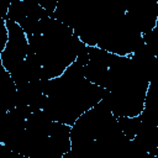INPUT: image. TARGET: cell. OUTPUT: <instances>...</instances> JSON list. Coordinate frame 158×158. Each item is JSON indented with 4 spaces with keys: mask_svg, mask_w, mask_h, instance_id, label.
<instances>
[{
    "mask_svg": "<svg viewBox=\"0 0 158 158\" xmlns=\"http://www.w3.org/2000/svg\"><path fill=\"white\" fill-rule=\"evenodd\" d=\"M0 158H28L21 153H17L15 151H11L6 146L0 143Z\"/></svg>",
    "mask_w": 158,
    "mask_h": 158,
    "instance_id": "cell-9",
    "label": "cell"
},
{
    "mask_svg": "<svg viewBox=\"0 0 158 158\" xmlns=\"http://www.w3.org/2000/svg\"><path fill=\"white\" fill-rule=\"evenodd\" d=\"M1 20L5 21L9 32V40L4 51L0 52V63L1 68L11 74L27 58L30 52V44L25 31L19 23L6 17Z\"/></svg>",
    "mask_w": 158,
    "mask_h": 158,
    "instance_id": "cell-4",
    "label": "cell"
},
{
    "mask_svg": "<svg viewBox=\"0 0 158 158\" xmlns=\"http://www.w3.org/2000/svg\"><path fill=\"white\" fill-rule=\"evenodd\" d=\"M42 85L47 96L43 112L52 121L70 127L84 112L99 104L109 91L90 83L84 77V67L78 62L70 64L60 77L43 80Z\"/></svg>",
    "mask_w": 158,
    "mask_h": 158,
    "instance_id": "cell-1",
    "label": "cell"
},
{
    "mask_svg": "<svg viewBox=\"0 0 158 158\" xmlns=\"http://www.w3.org/2000/svg\"><path fill=\"white\" fill-rule=\"evenodd\" d=\"M132 141L143 152H152L153 149L158 148V126L142 122L138 133Z\"/></svg>",
    "mask_w": 158,
    "mask_h": 158,
    "instance_id": "cell-7",
    "label": "cell"
},
{
    "mask_svg": "<svg viewBox=\"0 0 158 158\" xmlns=\"http://www.w3.org/2000/svg\"><path fill=\"white\" fill-rule=\"evenodd\" d=\"M156 28L158 30V19H157V25H156Z\"/></svg>",
    "mask_w": 158,
    "mask_h": 158,
    "instance_id": "cell-10",
    "label": "cell"
},
{
    "mask_svg": "<svg viewBox=\"0 0 158 158\" xmlns=\"http://www.w3.org/2000/svg\"><path fill=\"white\" fill-rule=\"evenodd\" d=\"M126 16L131 23L142 33H147L156 28L158 19V1L138 2L126 9Z\"/></svg>",
    "mask_w": 158,
    "mask_h": 158,
    "instance_id": "cell-5",
    "label": "cell"
},
{
    "mask_svg": "<svg viewBox=\"0 0 158 158\" xmlns=\"http://www.w3.org/2000/svg\"><path fill=\"white\" fill-rule=\"evenodd\" d=\"M117 122L118 126L122 131V133L128 138V139H133L136 137V135L139 131L141 127V117L139 116H135V117H117Z\"/></svg>",
    "mask_w": 158,
    "mask_h": 158,
    "instance_id": "cell-8",
    "label": "cell"
},
{
    "mask_svg": "<svg viewBox=\"0 0 158 158\" xmlns=\"http://www.w3.org/2000/svg\"><path fill=\"white\" fill-rule=\"evenodd\" d=\"M139 117L143 123L158 126V83H149L144 107Z\"/></svg>",
    "mask_w": 158,
    "mask_h": 158,
    "instance_id": "cell-6",
    "label": "cell"
},
{
    "mask_svg": "<svg viewBox=\"0 0 158 158\" xmlns=\"http://www.w3.org/2000/svg\"><path fill=\"white\" fill-rule=\"evenodd\" d=\"M121 132L117 117L101 100L75 121L70 130V141L72 146H77L91 141H104Z\"/></svg>",
    "mask_w": 158,
    "mask_h": 158,
    "instance_id": "cell-3",
    "label": "cell"
},
{
    "mask_svg": "<svg viewBox=\"0 0 158 158\" xmlns=\"http://www.w3.org/2000/svg\"><path fill=\"white\" fill-rule=\"evenodd\" d=\"M70 130V126L54 121L51 135H37L25 130L4 146L28 158H63L72 148Z\"/></svg>",
    "mask_w": 158,
    "mask_h": 158,
    "instance_id": "cell-2",
    "label": "cell"
}]
</instances>
